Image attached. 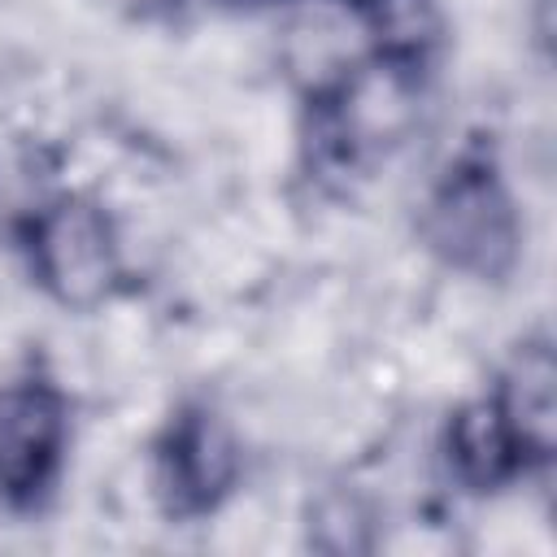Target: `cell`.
I'll return each instance as SVG.
<instances>
[{
    "mask_svg": "<svg viewBox=\"0 0 557 557\" xmlns=\"http://www.w3.org/2000/svg\"><path fill=\"white\" fill-rule=\"evenodd\" d=\"M553 383V348L548 339H531L509 357V366L479 400L453 413L444 457L461 487L496 492L548 470L557 431Z\"/></svg>",
    "mask_w": 557,
    "mask_h": 557,
    "instance_id": "cell-1",
    "label": "cell"
},
{
    "mask_svg": "<svg viewBox=\"0 0 557 557\" xmlns=\"http://www.w3.org/2000/svg\"><path fill=\"white\" fill-rule=\"evenodd\" d=\"M422 96V48L383 44L379 57L309 104V161L326 178H348L387 157L413 122Z\"/></svg>",
    "mask_w": 557,
    "mask_h": 557,
    "instance_id": "cell-2",
    "label": "cell"
},
{
    "mask_svg": "<svg viewBox=\"0 0 557 557\" xmlns=\"http://www.w3.org/2000/svg\"><path fill=\"white\" fill-rule=\"evenodd\" d=\"M426 244L474 278H505L518 261V209L487 148H466L440 174L426 213Z\"/></svg>",
    "mask_w": 557,
    "mask_h": 557,
    "instance_id": "cell-3",
    "label": "cell"
},
{
    "mask_svg": "<svg viewBox=\"0 0 557 557\" xmlns=\"http://www.w3.org/2000/svg\"><path fill=\"white\" fill-rule=\"evenodd\" d=\"M17 244L35 283L70 309L104 305L122 278L113 226L104 209L83 196H52L48 205L30 209L17 226Z\"/></svg>",
    "mask_w": 557,
    "mask_h": 557,
    "instance_id": "cell-4",
    "label": "cell"
},
{
    "mask_svg": "<svg viewBox=\"0 0 557 557\" xmlns=\"http://www.w3.org/2000/svg\"><path fill=\"white\" fill-rule=\"evenodd\" d=\"M70 400L48 374L0 383V500L17 513L39 509L65 470Z\"/></svg>",
    "mask_w": 557,
    "mask_h": 557,
    "instance_id": "cell-5",
    "label": "cell"
},
{
    "mask_svg": "<svg viewBox=\"0 0 557 557\" xmlns=\"http://www.w3.org/2000/svg\"><path fill=\"white\" fill-rule=\"evenodd\" d=\"M239 483V444L209 405H178L152 444V492L174 522L209 518Z\"/></svg>",
    "mask_w": 557,
    "mask_h": 557,
    "instance_id": "cell-6",
    "label": "cell"
}]
</instances>
